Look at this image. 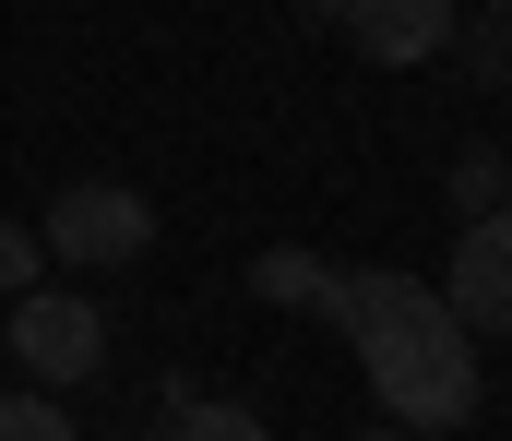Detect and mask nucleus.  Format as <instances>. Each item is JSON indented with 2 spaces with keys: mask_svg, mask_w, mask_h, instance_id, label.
Masks as SVG:
<instances>
[{
  "mask_svg": "<svg viewBox=\"0 0 512 441\" xmlns=\"http://www.w3.org/2000/svg\"><path fill=\"white\" fill-rule=\"evenodd\" d=\"M334 322H346L382 418H405V430H465L477 418V334L441 310L429 275H346Z\"/></svg>",
  "mask_w": 512,
  "mask_h": 441,
  "instance_id": "f257e3e1",
  "label": "nucleus"
},
{
  "mask_svg": "<svg viewBox=\"0 0 512 441\" xmlns=\"http://www.w3.org/2000/svg\"><path fill=\"white\" fill-rule=\"evenodd\" d=\"M36 251L72 263V275H120V263L155 251V203H143L131 179H72V191L36 215Z\"/></svg>",
  "mask_w": 512,
  "mask_h": 441,
  "instance_id": "f03ea898",
  "label": "nucleus"
},
{
  "mask_svg": "<svg viewBox=\"0 0 512 441\" xmlns=\"http://www.w3.org/2000/svg\"><path fill=\"white\" fill-rule=\"evenodd\" d=\"M0 334H12V358H24V382H36V394H60V382H96V370H108V310H96V298H72V287H24Z\"/></svg>",
  "mask_w": 512,
  "mask_h": 441,
  "instance_id": "7ed1b4c3",
  "label": "nucleus"
},
{
  "mask_svg": "<svg viewBox=\"0 0 512 441\" xmlns=\"http://www.w3.org/2000/svg\"><path fill=\"white\" fill-rule=\"evenodd\" d=\"M441 310H453L465 334H512V215H465V227H453Z\"/></svg>",
  "mask_w": 512,
  "mask_h": 441,
  "instance_id": "20e7f679",
  "label": "nucleus"
},
{
  "mask_svg": "<svg viewBox=\"0 0 512 441\" xmlns=\"http://www.w3.org/2000/svg\"><path fill=\"white\" fill-rule=\"evenodd\" d=\"M346 36L382 60V72H417L453 48V0H346Z\"/></svg>",
  "mask_w": 512,
  "mask_h": 441,
  "instance_id": "39448f33",
  "label": "nucleus"
},
{
  "mask_svg": "<svg viewBox=\"0 0 512 441\" xmlns=\"http://www.w3.org/2000/svg\"><path fill=\"white\" fill-rule=\"evenodd\" d=\"M251 287L274 298V310H310V322H334L346 310V263H322V251H262Z\"/></svg>",
  "mask_w": 512,
  "mask_h": 441,
  "instance_id": "423d86ee",
  "label": "nucleus"
},
{
  "mask_svg": "<svg viewBox=\"0 0 512 441\" xmlns=\"http://www.w3.org/2000/svg\"><path fill=\"white\" fill-rule=\"evenodd\" d=\"M167 441H274L239 394H167Z\"/></svg>",
  "mask_w": 512,
  "mask_h": 441,
  "instance_id": "0eeeda50",
  "label": "nucleus"
},
{
  "mask_svg": "<svg viewBox=\"0 0 512 441\" xmlns=\"http://www.w3.org/2000/svg\"><path fill=\"white\" fill-rule=\"evenodd\" d=\"M453 203H465V215H512V155H465V167H453Z\"/></svg>",
  "mask_w": 512,
  "mask_h": 441,
  "instance_id": "6e6552de",
  "label": "nucleus"
},
{
  "mask_svg": "<svg viewBox=\"0 0 512 441\" xmlns=\"http://www.w3.org/2000/svg\"><path fill=\"white\" fill-rule=\"evenodd\" d=\"M0 441H84V430L60 418V394H36V382H24V394H0Z\"/></svg>",
  "mask_w": 512,
  "mask_h": 441,
  "instance_id": "1a4fd4ad",
  "label": "nucleus"
},
{
  "mask_svg": "<svg viewBox=\"0 0 512 441\" xmlns=\"http://www.w3.org/2000/svg\"><path fill=\"white\" fill-rule=\"evenodd\" d=\"M36 263H48V251H36V227H12V215H0V298L36 287Z\"/></svg>",
  "mask_w": 512,
  "mask_h": 441,
  "instance_id": "9d476101",
  "label": "nucleus"
},
{
  "mask_svg": "<svg viewBox=\"0 0 512 441\" xmlns=\"http://www.w3.org/2000/svg\"><path fill=\"white\" fill-rule=\"evenodd\" d=\"M298 12H310V24H346V0H298Z\"/></svg>",
  "mask_w": 512,
  "mask_h": 441,
  "instance_id": "9b49d317",
  "label": "nucleus"
},
{
  "mask_svg": "<svg viewBox=\"0 0 512 441\" xmlns=\"http://www.w3.org/2000/svg\"><path fill=\"white\" fill-rule=\"evenodd\" d=\"M131 441H167V418H155V430H131Z\"/></svg>",
  "mask_w": 512,
  "mask_h": 441,
  "instance_id": "f8f14e48",
  "label": "nucleus"
},
{
  "mask_svg": "<svg viewBox=\"0 0 512 441\" xmlns=\"http://www.w3.org/2000/svg\"><path fill=\"white\" fill-rule=\"evenodd\" d=\"M358 441H405V430H358Z\"/></svg>",
  "mask_w": 512,
  "mask_h": 441,
  "instance_id": "ddd939ff",
  "label": "nucleus"
},
{
  "mask_svg": "<svg viewBox=\"0 0 512 441\" xmlns=\"http://www.w3.org/2000/svg\"><path fill=\"white\" fill-rule=\"evenodd\" d=\"M489 12H512V0H489Z\"/></svg>",
  "mask_w": 512,
  "mask_h": 441,
  "instance_id": "4468645a",
  "label": "nucleus"
}]
</instances>
